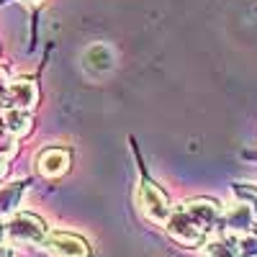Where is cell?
Instances as JSON below:
<instances>
[{
	"mask_svg": "<svg viewBox=\"0 0 257 257\" xmlns=\"http://www.w3.org/2000/svg\"><path fill=\"white\" fill-rule=\"evenodd\" d=\"M219 219H221V208L216 201L196 198V201H188V203L173 208L165 226L178 244L201 247V244H206L208 234L216 229Z\"/></svg>",
	"mask_w": 257,
	"mask_h": 257,
	"instance_id": "1",
	"label": "cell"
},
{
	"mask_svg": "<svg viewBox=\"0 0 257 257\" xmlns=\"http://www.w3.org/2000/svg\"><path fill=\"white\" fill-rule=\"evenodd\" d=\"M6 237L16 244H44L49 237V226L44 219H39L36 213L21 211L6 224Z\"/></svg>",
	"mask_w": 257,
	"mask_h": 257,
	"instance_id": "2",
	"label": "cell"
},
{
	"mask_svg": "<svg viewBox=\"0 0 257 257\" xmlns=\"http://www.w3.org/2000/svg\"><path fill=\"white\" fill-rule=\"evenodd\" d=\"M137 203H139V211L149 221H155L160 226L167 224L170 213H173V206H170V198L165 193L152 183V180H142L139 188H137Z\"/></svg>",
	"mask_w": 257,
	"mask_h": 257,
	"instance_id": "3",
	"label": "cell"
},
{
	"mask_svg": "<svg viewBox=\"0 0 257 257\" xmlns=\"http://www.w3.org/2000/svg\"><path fill=\"white\" fill-rule=\"evenodd\" d=\"M44 249L52 257H90L93 254L90 244L72 231H49Z\"/></svg>",
	"mask_w": 257,
	"mask_h": 257,
	"instance_id": "4",
	"label": "cell"
},
{
	"mask_svg": "<svg viewBox=\"0 0 257 257\" xmlns=\"http://www.w3.org/2000/svg\"><path fill=\"white\" fill-rule=\"evenodd\" d=\"M36 170H39V175H44L49 180L62 178L70 170V152L62 149V147L41 149V152L36 155Z\"/></svg>",
	"mask_w": 257,
	"mask_h": 257,
	"instance_id": "5",
	"label": "cell"
},
{
	"mask_svg": "<svg viewBox=\"0 0 257 257\" xmlns=\"http://www.w3.org/2000/svg\"><path fill=\"white\" fill-rule=\"evenodd\" d=\"M82 64L90 75H105L113 70V49L108 44H93L82 54Z\"/></svg>",
	"mask_w": 257,
	"mask_h": 257,
	"instance_id": "6",
	"label": "cell"
},
{
	"mask_svg": "<svg viewBox=\"0 0 257 257\" xmlns=\"http://www.w3.org/2000/svg\"><path fill=\"white\" fill-rule=\"evenodd\" d=\"M6 95H8L13 108H24V111L34 108L36 100H39V90H36V85L31 80H13V82H8Z\"/></svg>",
	"mask_w": 257,
	"mask_h": 257,
	"instance_id": "7",
	"label": "cell"
},
{
	"mask_svg": "<svg viewBox=\"0 0 257 257\" xmlns=\"http://www.w3.org/2000/svg\"><path fill=\"white\" fill-rule=\"evenodd\" d=\"M226 229L239 237H249L254 234V211L247 203H237L226 213Z\"/></svg>",
	"mask_w": 257,
	"mask_h": 257,
	"instance_id": "8",
	"label": "cell"
},
{
	"mask_svg": "<svg viewBox=\"0 0 257 257\" xmlns=\"http://www.w3.org/2000/svg\"><path fill=\"white\" fill-rule=\"evenodd\" d=\"M3 126L11 137H24L31 132V116L24 108H6L3 111Z\"/></svg>",
	"mask_w": 257,
	"mask_h": 257,
	"instance_id": "9",
	"label": "cell"
},
{
	"mask_svg": "<svg viewBox=\"0 0 257 257\" xmlns=\"http://www.w3.org/2000/svg\"><path fill=\"white\" fill-rule=\"evenodd\" d=\"M21 193H24V183H13V185H6L3 190H0V213L13 211L18 206Z\"/></svg>",
	"mask_w": 257,
	"mask_h": 257,
	"instance_id": "10",
	"label": "cell"
},
{
	"mask_svg": "<svg viewBox=\"0 0 257 257\" xmlns=\"http://www.w3.org/2000/svg\"><path fill=\"white\" fill-rule=\"evenodd\" d=\"M206 257H239V252H234L224 242H208L206 244Z\"/></svg>",
	"mask_w": 257,
	"mask_h": 257,
	"instance_id": "11",
	"label": "cell"
},
{
	"mask_svg": "<svg viewBox=\"0 0 257 257\" xmlns=\"http://www.w3.org/2000/svg\"><path fill=\"white\" fill-rule=\"evenodd\" d=\"M237 193H239V196H244V198H249L252 201V211H254V216H257V188H247V185H237Z\"/></svg>",
	"mask_w": 257,
	"mask_h": 257,
	"instance_id": "12",
	"label": "cell"
},
{
	"mask_svg": "<svg viewBox=\"0 0 257 257\" xmlns=\"http://www.w3.org/2000/svg\"><path fill=\"white\" fill-rule=\"evenodd\" d=\"M0 257H6V252H3V249H0Z\"/></svg>",
	"mask_w": 257,
	"mask_h": 257,
	"instance_id": "13",
	"label": "cell"
},
{
	"mask_svg": "<svg viewBox=\"0 0 257 257\" xmlns=\"http://www.w3.org/2000/svg\"><path fill=\"white\" fill-rule=\"evenodd\" d=\"M31 3H41V0H31Z\"/></svg>",
	"mask_w": 257,
	"mask_h": 257,
	"instance_id": "14",
	"label": "cell"
}]
</instances>
